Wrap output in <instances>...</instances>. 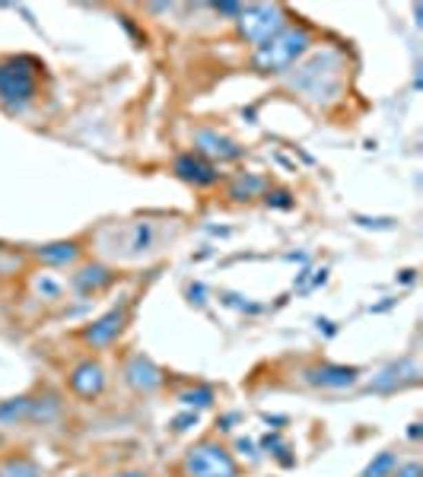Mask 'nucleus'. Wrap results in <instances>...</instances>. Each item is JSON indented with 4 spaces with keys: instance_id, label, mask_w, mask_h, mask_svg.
Instances as JSON below:
<instances>
[{
    "instance_id": "obj_1",
    "label": "nucleus",
    "mask_w": 423,
    "mask_h": 477,
    "mask_svg": "<svg viewBox=\"0 0 423 477\" xmlns=\"http://www.w3.org/2000/svg\"><path fill=\"white\" fill-rule=\"evenodd\" d=\"M306 45H309L306 29H283V32L261 41L255 61L261 70H283V67H290L306 51Z\"/></svg>"
},
{
    "instance_id": "obj_2",
    "label": "nucleus",
    "mask_w": 423,
    "mask_h": 477,
    "mask_svg": "<svg viewBox=\"0 0 423 477\" xmlns=\"http://www.w3.org/2000/svg\"><path fill=\"white\" fill-rule=\"evenodd\" d=\"M185 468H188L191 477H236V461L229 458V452L210 443L194 449Z\"/></svg>"
},
{
    "instance_id": "obj_3",
    "label": "nucleus",
    "mask_w": 423,
    "mask_h": 477,
    "mask_svg": "<svg viewBox=\"0 0 423 477\" xmlns=\"http://www.w3.org/2000/svg\"><path fill=\"white\" fill-rule=\"evenodd\" d=\"M32 61H10L0 64V96L7 102H25L35 92V77H32Z\"/></svg>"
},
{
    "instance_id": "obj_4",
    "label": "nucleus",
    "mask_w": 423,
    "mask_h": 477,
    "mask_svg": "<svg viewBox=\"0 0 423 477\" xmlns=\"http://www.w3.org/2000/svg\"><path fill=\"white\" fill-rule=\"evenodd\" d=\"M280 29V10L277 7H251L242 13V32L249 39H271V32Z\"/></svg>"
},
{
    "instance_id": "obj_5",
    "label": "nucleus",
    "mask_w": 423,
    "mask_h": 477,
    "mask_svg": "<svg viewBox=\"0 0 423 477\" xmlns=\"http://www.w3.org/2000/svg\"><path fill=\"white\" fill-rule=\"evenodd\" d=\"M102 369L96 366V363H83L80 369L70 376V385H74V392H80V395H96L102 388Z\"/></svg>"
},
{
    "instance_id": "obj_6",
    "label": "nucleus",
    "mask_w": 423,
    "mask_h": 477,
    "mask_svg": "<svg viewBox=\"0 0 423 477\" xmlns=\"http://www.w3.org/2000/svg\"><path fill=\"white\" fill-rule=\"evenodd\" d=\"M353 378H357V369H344V366H322V369L309 372V382H316V385H331V388L353 385Z\"/></svg>"
},
{
    "instance_id": "obj_7",
    "label": "nucleus",
    "mask_w": 423,
    "mask_h": 477,
    "mask_svg": "<svg viewBox=\"0 0 423 477\" xmlns=\"http://www.w3.org/2000/svg\"><path fill=\"white\" fill-rule=\"evenodd\" d=\"M127 382L137 388H156L159 385V369L143 356H134L127 366Z\"/></svg>"
},
{
    "instance_id": "obj_8",
    "label": "nucleus",
    "mask_w": 423,
    "mask_h": 477,
    "mask_svg": "<svg viewBox=\"0 0 423 477\" xmlns=\"http://www.w3.org/2000/svg\"><path fill=\"white\" fill-rule=\"evenodd\" d=\"M121 321H125L121 312H108L105 318H99L90 331H86V341H90V344H108V341L121 331Z\"/></svg>"
},
{
    "instance_id": "obj_9",
    "label": "nucleus",
    "mask_w": 423,
    "mask_h": 477,
    "mask_svg": "<svg viewBox=\"0 0 423 477\" xmlns=\"http://www.w3.org/2000/svg\"><path fill=\"white\" fill-rule=\"evenodd\" d=\"M175 169H178V175L188 181H200V185H207V181L216 179V172L210 169V165H204L200 159H191V156H182L178 163H175Z\"/></svg>"
},
{
    "instance_id": "obj_10",
    "label": "nucleus",
    "mask_w": 423,
    "mask_h": 477,
    "mask_svg": "<svg viewBox=\"0 0 423 477\" xmlns=\"http://www.w3.org/2000/svg\"><path fill=\"white\" fill-rule=\"evenodd\" d=\"M39 258H45V261H58V264L74 261V258H76V245H74V242H58V245H45V248H39Z\"/></svg>"
},
{
    "instance_id": "obj_11",
    "label": "nucleus",
    "mask_w": 423,
    "mask_h": 477,
    "mask_svg": "<svg viewBox=\"0 0 423 477\" xmlns=\"http://www.w3.org/2000/svg\"><path fill=\"white\" fill-rule=\"evenodd\" d=\"M0 477H39V468L29 458H10L0 468Z\"/></svg>"
},
{
    "instance_id": "obj_12",
    "label": "nucleus",
    "mask_w": 423,
    "mask_h": 477,
    "mask_svg": "<svg viewBox=\"0 0 423 477\" xmlns=\"http://www.w3.org/2000/svg\"><path fill=\"white\" fill-rule=\"evenodd\" d=\"M395 461H398V458H395V452H382L379 458H375L373 465L366 468V474H363V477H385L391 468H395Z\"/></svg>"
},
{
    "instance_id": "obj_13",
    "label": "nucleus",
    "mask_w": 423,
    "mask_h": 477,
    "mask_svg": "<svg viewBox=\"0 0 423 477\" xmlns=\"http://www.w3.org/2000/svg\"><path fill=\"white\" fill-rule=\"evenodd\" d=\"M105 280H108V274L105 271H102V267H86V271L83 274H80V277H76V287H90V283H92V287H99V283H105Z\"/></svg>"
},
{
    "instance_id": "obj_14",
    "label": "nucleus",
    "mask_w": 423,
    "mask_h": 477,
    "mask_svg": "<svg viewBox=\"0 0 423 477\" xmlns=\"http://www.w3.org/2000/svg\"><path fill=\"white\" fill-rule=\"evenodd\" d=\"M25 411H29V401H23V398H19V401H10V404H3V407H0V420L23 417Z\"/></svg>"
},
{
    "instance_id": "obj_15",
    "label": "nucleus",
    "mask_w": 423,
    "mask_h": 477,
    "mask_svg": "<svg viewBox=\"0 0 423 477\" xmlns=\"http://www.w3.org/2000/svg\"><path fill=\"white\" fill-rule=\"evenodd\" d=\"M185 404H200V407H207L210 401H214V395H210L207 388H200V392H188V395H182Z\"/></svg>"
},
{
    "instance_id": "obj_16",
    "label": "nucleus",
    "mask_w": 423,
    "mask_h": 477,
    "mask_svg": "<svg viewBox=\"0 0 423 477\" xmlns=\"http://www.w3.org/2000/svg\"><path fill=\"white\" fill-rule=\"evenodd\" d=\"M398 477H420V468H417V465H407V468L401 471Z\"/></svg>"
},
{
    "instance_id": "obj_17",
    "label": "nucleus",
    "mask_w": 423,
    "mask_h": 477,
    "mask_svg": "<svg viewBox=\"0 0 423 477\" xmlns=\"http://www.w3.org/2000/svg\"><path fill=\"white\" fill-rule=\"evenodd\" d=\"M121 477H143V474H121Z\"/></svg>"
}]
</instances>
